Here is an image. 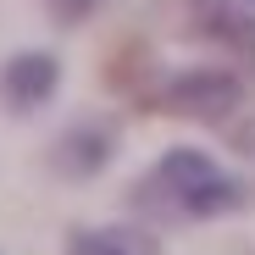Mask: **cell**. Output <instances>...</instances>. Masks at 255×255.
I'll list each match as a JSON object with an SVG mask.
<instances>
[{
  "mask_svg": "<svg viewBox=\"0 0 255 255\" xmlns=\"http://www.w3.org/2000/svg\"><path fill=\"white\" fill-rule=\"evenodd\" d=\"M56 89H61V61L45 56V50H17L6 67H0V106L17 111V117L39 111Z\"/></svg>",
  "mask_w": 255,
  "mask_h": 255,
  "instance_id": "4",
  "label": "cell"
},
{
  "mask_svg": "<svg viewBox=\"0 0 255 255\" xmlns=\"http://www.w3.org/2000/svg\"><path fill=\"white\" fill-rule=\"evenodd\" d=\"M67 255H161V244L139 228H83L67 239Z\"/></svg>",
  "mask_w": 255,
  "mask_h": 255,
  "instance_id": "6",
  "label": "cell"
},
{
  "mask_svg": "<svg viewBox=\"0 0 255 255\" xmlns=\"http://www.w3.org/2000/svg\"><path fill=\"white\" fill-rule=\"evenodd\" d=\"M244 0H166V17L183 39L228 56L244 78H255V11H239Z\"/></svg>",
  "mask_w": 255,
  "mask_h": 255,
  "instance_id": "3",
  "label": "cell"
},
{
  "mask_svg": "<svg viewBox=\"0 0 255 255\" xmlns=\"http://www.w3.org/2000/svg\"><path fill=\"white\" fill-rule=\"evenodd\" d=\"M128 205L150 222H217L244 205V183L205 150H166L133 183Z\"/></svg>",
  "mask_w": 255,
  "mask_h": 255,
  "instance_id": "2",
  "label": "cell"
},
{
  "mask_svg": "<svg viewBox=\"0 0 255 255\" xmlns=\"http://www.w3.org/2000/svg\"><path fill=\"white\" fill-rule=\"evenodd\" d=\"M45 6H50V17H56V22L78 28V22H89V17L100 11V0H45Z\"/></svg>",
  "mask_w": 255,
  "mask_h": 255,
  "instance_id": "7",
  "label": "cell"
},
{
  "mask_svg": "<svg viewBox=\"0 0 255 255\" xmlns=\"http://www.w3.org/2000/svg\"><path fill=\"white\" fill-rule=\"evenodd\" d=\"M111 150H117V133L106 122H78L72 133L56 144V166L67 178H95L100 166L111 161Z\"/></svg>",
  "mask_w": 255,
  "mask_h": 255,
  "instance_id": "5",
  "label": "cell"
},
{
  "mask_svg": "<svg viewBox=\"0 0 255 255\" xmlns=\"http://www.w3.org/2000/svg\"><path fill=\"white\" fill-rule=\"evenodd\" d=\"M244 6H255V0H244Z\"/></svg>",
  "mask_w": 255,
  "mask_h": 255,
  "instance_id": "8",
  "label": "cell"
},
{
  "mask_svg": "<svg viewBox=\"0 0 255 255\" xmlns=\"http://www.w3.org/2000/svg\"><path fill=\"white\" fill-rule=\"evenodd\" d=\"M244 72H222V67H194V72H178V78H161L150 72L144 83L128 100L139 111H155V117H183V122H200L211 133H222L233 150L255 155V106L244 95Z\"/></svg>",
  "mask_w": 255,
  "mask_h": 255,
  "instance_id": "1",
  "label": "cell"
}]
</instances>
